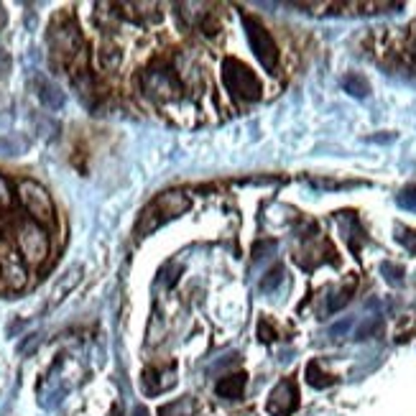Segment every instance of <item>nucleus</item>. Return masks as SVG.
<instances>
[{"instance_id":"nucleus-1","label":"nucleus","mask_w":416,"mask_h":416,"mask_svg":"<svg viewBox=\"0 0 416 416\" xmlns=\"http://www.w3.org/2000/svg\"><path fill=\"white\" fill-rule=\"evenodd\" d=\"M222 82L235 98L240 100H258L261 98V82L253 74V69L248 64H243L240 59H225L222 61Z\"/></svg>"},{"instance_id":"nucleus-2","label":"nucleus","mask_w":416,"mask_h":416,"mask_svg":"<svg viewBox=\"0 0 416 416\" xmlns=\"http://www.w3.org/2000/svg\"><path fill=\"white\" fill-rule=\"evenodd\" d=\"M187 207H189V199H187L182 192H166V194L156 197V199L151 202V207L143 212L141 225H138V233H148V230H153V227L164 225L166 220L177 217V214L184 212Z\"/></svg>"},{"instance_id":"nucleus-3","label":"nucleus","mask_w":416,"mask_h":416,"mask_svg":"<svg viewBox=\"0 0 416 416\" xmlns=\"http://www.w3.org/2000/svg\"><path fill=\"white\" fill-rule=\"evenodd\" d=\"M243 26H245V36H248L253 54L258 56V61H261L269 72H274L276 64H279V46H276V41L271 38L269 31H266V26L258 19H253V16H243Z\"/></svg>"},{"instance_id":"nucleus-4","label":"nucleus","mask_w":416,"mask_h":416,"mask_svg":"<svg viewBox=\"0 0 416 416\" xmlns=\"http://www.w3.org/2000/svg\"><path fill=\"white\" fill-rule=\"evenodd\" d=\"M16 240H19V251H21V258H24V264H41V261H46V256H49V235H46V230H43L38 222H24V225L19 227V235H16Z\"/></svg>"},{"instance_id":"nucleus-5","label":"nucleus","mask_w":416,"mask_h":416,"mask_svg":"<svg viewBox=\"0 0 416 416\" xmlns=\"http://www.w3.org/2000/svg\"><path fill=\"white\" fill-rule=\"evenodd\" d=\"M19 197L24 207L28 209V214L33 217V222H51L54 220V202L51 194L43 189L41 184L33 179H24L19 184Z\"/></svg>"},{"instance_id":"nucleus-6","label":"nucleus","mask_w":416,"mask_h":416,"mask_svg":"<svg viewBox=\"0 0 416 416\" xmlns=\"http://www.w3.org/2000/svg\"><path fill=\"white\" fill-rule=\"evenodd\" d=\"M49 46H51V54H54V56L72 61L74 56L82 51L80 28H77L72 21H56V24H51V28H49Z\"/></svg>"},{"instance_id":"nucleus-7","label":"nucleus","mask_w":416,"mask_h":416,"mask_svg":"<svg viewBox=\"0 0 416 416\" xmlns=\"http://www.w3.org/2000/svg\"><path fill=\"white\" fill-rule=\"evenodd\" d=\"M296 404H299L296 386L291 383V380H284V383H279V386L274 388V393H271L269 411L274 416H288L296 409Z\"/></svg>"},{"instance_id":"nucleus-8","label":"nucleus","mask_w":416,"mask_h":416,"mask_svg":"<svg viewBox=\"0 0 416 416\" xmlns=\"http://www.w3.org/2000/svg\"><path fill=\"white\" fill-rule=\"evenodd\" d=\"M143 92L156 100L174 98L177 92V80L169 72H146L143 74Z\"/></svg>"},{"instance_id":"nucleus-9","label":"nucleus","mask_w":416,"mask_h":416,"mask_svg":"<svg viewBox=\"0 0 416 416\" xmlns=\"http://www.w3.org/2000/svg\"><path fill=\"white\" fill-rule=\"evenodd\" d=\"M0 276H3V284H6L8 288H13V291L24 288L26 281H28V274H26L24 258L3 256V261H0Z\"/></svg>"},{"instance_id":"nucleus-10","label":"nucleus","mask_w":416,"mask_h":416,"mask_svg":"<svg viewBox=\"0 0 416 416\" xmlns=\"http://www.w3.org/2000/svg\"><path fill=\"white\" fill-rule=\"evenodd\" d=\"M33 92H36V98L41 100L43 108H49V110H59L64 105V92L46 77H33Z\"/></svg>"},{"instance_id":"nucleus-11","label":"nucleus","mask_w":416,"mask_h":416,"mask_svg":"<svg viewBox=\"0 0 416 416\" xmlns=\"http://www.w3.org/2000/svg\"><path fill=\"white\" fill-rule=\"evenodd\" d=\"M245 388V373H233V375H225L222 380H217V393L222 398H240Z\"/></svg>"},{"instance_id":"nucleus-12","label":"nucleus","mask_w":416,"mask_h":416,"mask_svg":"<svg viewBox=\"0 0 416 416\" xmlns=\"http://www.w3.org/2000/svg\"><path fill=\"white\" fill-rule=\"evenodd\" d=\"M80 279H82V269L77 266V269L69 271V274L64 276V279H61V281L54 286V291H51V301H54V304H59V301L64 299V296H67L69 291H72V288L77 286V284H80Z\"/></svg>"},{"instance_id":"nucleus-13","label":"nucleus","mask_w":416,"mask_h":416,"mask_svg":"<svg viewBox=\"0 0 416 416\" xmlns=\"http://www.w3.org/2000/svg\"><path fill=\"white\" fill-rule=\"evenodd\" d=\"M28 148V141L21 135H3L0 138V156H21Z\"/></svg>"},{"instance_id":"nucleus-14","label":"nucleus","mask_w":416,"mask_h":416,"mask_svg":"<svg viewBox=\"0 0 416 416\" xmlns=\"http://www.w3.org/2000/svg\"><path fill=\"white\" fill-rule=\"evenodd\" d=\"M345 90H348L350 95H355V98H365L368 82L363 80L360 74H348V77H345Z\"/></svg>"},{"instance_id":"nucleus-15","label":"nucleus","mask_w":416,"mask_h":416,"mask_svg":"<svg viewBox=\"0 0 416 416\" xmlns=\"http://www.w3.org/2000/svg\"><path fill=\"white\" fill-rule=\"evenodd\" d=\"M306 378H309V383L317 388H325L332 383L330 375H325L322 370H319V363H309V368H306Z\"/></svg>"},{"instance_id":"nucleus-16","label":"nucleus","mask_w":416,"mask_h":416,"mask_svg":"<svg viewBox=\"0 0 416 416\" xmlns=\"http://www.w3.org/2000/svg\"><path fill=\"white\" fill-rule=\"evenodd\" d=\"M100 64H103L105 69H115L118 64H120V54H118V49H108V46H105V49L100 51Z\"/></svg>"},{"instance_id":"nucleus-17","label":"nucleus","mask_w":416,"mask_h":416,"mask_svg":"<svg viewBox=\"0 0 416 416\" xmlns=\"http://www.w3.org/2000/svg\"><path fill=\"white\" fill-rule=\"evenodd\" d=\"M13 202V194H11V187L3 177H0V209H8Z\"/></svg>"},{"instance_id":"nucleus-18","label":"nucleus","mask_w":416,"mask_h":416,"mask_svg":"<svg viewBox=\"0 0 416 416\" xmlns=\"http://www.w3.org/2000/svg\"><path fill=\"white\" fill-rule=\"evenodd\" d=\"M279 281H281V269H274L269 274V279H264V281H261V288H266V291H269V288H274Z\"/></svg>"},{"instance_id":"nucleus-19","label":"nucleus","mask_w":416,"mask_h":416,"mask_svg":"<svg viewBox=\"0 0 416 416\" xmlns=\"http://www.w3.org/2000/svg\"><path fill=\"white\" fill-rule=\"evenodd\" d=\"M258 335H261V340H264V343H271V340H276L274 337V330H271V325L269 322H261V325H258Z\"/></svg>"},{"instance_id":"nucleus-20","label":"nucleus","mask_w":416,"mask_h":416,"mask_svg":"<svg viewBox=\"0 0 416 416\" xmlns=\"http://www.w3.org/2000/svg\"><path fill=\"white\" fill-rule=\"evenodd\" d=\"M8 72H11V56H8L6 49H0V77Z\"/></svg>"},{"instance_id":"nucleus-21","label":"nucleus","mask_w":416,"mask_h":416,"mask_svg":"<svg viewBox=\"0 0 416 416\" xmlns=\"http://www.w3.org/2000/svg\"><path fill=\"white\" fill-rule=\"evenodd\" d=\"M3 26H6V11L0 8V31H3Z\"/></svg>"}]
</instances>
